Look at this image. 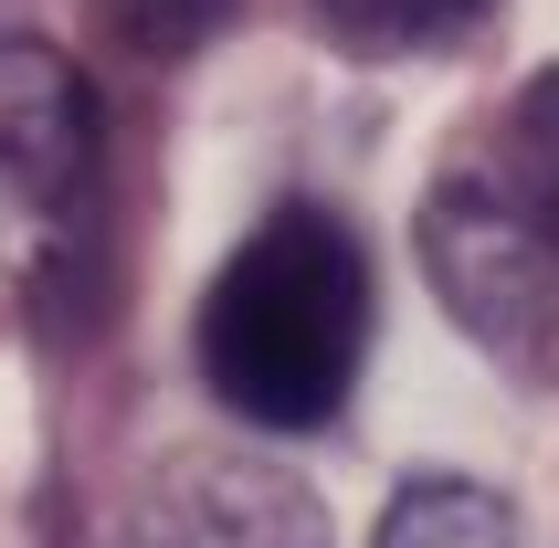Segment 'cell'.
<instances>
[{"instance_id": "obj_5", "label": "cell", "mask_w": 559, "mask_h": 548, "mask_svg": "<svg viewBox=\"0 0 559 548\" xmlns=\"http://www.w3.org/2000/svg\"><path fill=\"white\" fill-rule=\"evenodd\" d=\"M380 548H518V517H507V496L475 486V475H423V486L391 496Z\"/></svg>"}, {"instance_id": "obj_3", "label": "cell", "mask_w": 559, "mask_h": 548, "mask_svg": "<svg viewBox=\"0 0 559 548\" xmlns=\"http://www.w3.org/2000/svg\"><path fill=\"white\" fill-rule=\"evenodd\" d=\"M0 274L43 317L95 274V85L32 32L0 43Z\"/></svg>"}, {"instance_id": "obj_4", "label": "cell", "mask_w": 559, "mask_h": 548, "mask_svg": "<svg viewBox=\"0 0 559 548\" xmlns=\"http://www.w3.org/2000/svg\"><path fill=\"white\" fill-rule=\"evenodd\" d=\"M106 548H328V507L264 454H169Z\"/></svg>"}, {"instance_id": "obj_6", "label": "cell", "mask_w": 559, "mask_h": 548, "mask_svg": "<svg viewBox=\"0 0 559 548\" xmlns=\"http://www.w3.org/2000/svg\"><path fill=\"white\" fill-rule=\"evenodd\" d=\"M317 11L348 53H423V43H454L486 0H317Z\"/></svg>"}, {"instance_id": "obj_1", "label": "cell", "mask_w": 559, "mask_h": 548, "mask_svg": "<svg viewBox=\"0 0 559 548\" xmlns=\"http://www.w3.org/2000/svg\"><path fill=\"white\" fill-rule=\"evenodd\" d=\"M370 348V264L359 233L317 201H285L233 243L201 296V380L264 432H317L359 391Z\"/></svg>"}, {"instance_id": "obj_7", "label": "cell", "mask_w": 559, "mask_h": 548, "mask_svg": "<svg viewBox=\"0 0 559 548\" xmlns=\"http://www.w3.org/2000/svg\"><path fill=\"white\" fill-rule=\"evenodd\" d=\"M117 11V32H138L148 53H190V43H212L222 22H233V0H106Z\"/></svg>"}, {"instance_id": "obj_2", "label": "cell", "mask_w": 559, "mask_h": 548, "mask_svg": "<svg viewBox=\"0 0 559 548\" xmlns=\"http://www.w3.org/2000/svg\"><path fill=\"white\" fill-rule=\"evenodd\" d=\"M423 274L507 369L559 359V74H538L433 190H423Z\"/></svg>"}]
</instances>
